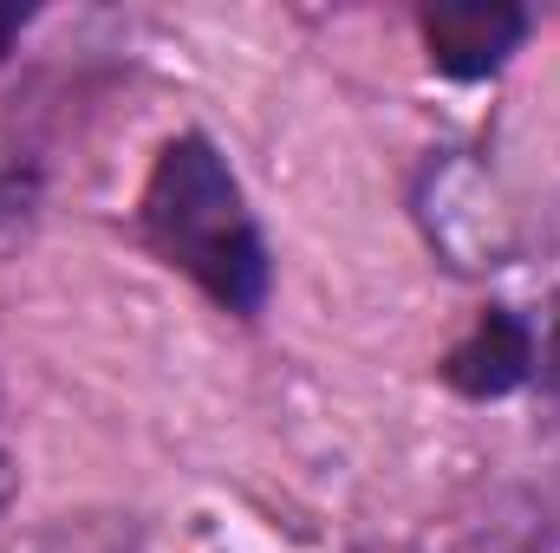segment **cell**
<instances>
[{
	"label": "cell",
	"instance_id": "cell-3",
	"mask_svg": "<svg viewBox=\"0 0 560 553\" xmlns=\"http://www.w3.org/2000/svg\"><path fill=\"white\" fill-rule=\"evenodd\" d=\"M528 372H535V326L522 313H509V306L482 313V326L443 365V378L463 398H509L515 385H528Z\"/></svg>",
	"mask_w": 560,
	"mask_h": 553
},
{
	"label": "cell",
	"instance_id": "cell-2",
	"mask_svg": "<svg viewBox=\"0 0 560 553\" xmlns=\"http://www.w3.org/2000/svg\"><path fill=\"white\" fill-rule=\"evenodd\" d=\"M528 13L509 0H443L423 7V46L436 59V72L450 79H489L509 66V52L522 46Z\"/></svg>",
	"mask_w": 560,
	"mask_h": 553
},
{
	"label": "cell",
	"instance_id": "cell-4",
	"mask_svg": "<svg viewBox=\"0 0 560 553\" xmlns=\"http://www.w3.org/2000/svg\"><path fill=\"white\" fill-rule=\"evenodd\" d=\"M26 202H33V176H20V169H0V228H7L13 215H26Z\"/></svg>",
	"mask_w": 560,
	"mask_h": 553
},
{
	"label": "cell",
	"instance_id": "cell-5",
	"mask_svg": "<svg viewBox=\"0 0 560 553\" xmlns=\"http://www.w3.org/2000/svg\"><path fill=\"white\" fill-rule=\"evenodd\" d=\"M20 26H26V7H7V0H0V59L13 52V39H20Z\"/></svg>",
	"mask_w": 560,
	"mask_h": 553
},
{
	"label": "cell",
	"instance_id": "cell-1",
	"mask_svg": "<svg viewBox=\"0 0 560 553\" xmlns=\"http://www.w3.org/2000/svg\"><path fill=\"white\" fill-rule=\"evenodd\" d=\"M143 228L170 268L196 280L229 313H261L268 299V242L248 215L242 183L215 156L209 138L163 143L150 189H143Z\"/></svg>",
	"mask_w": 560,
	"mask_h": 553
}]
</instances>
